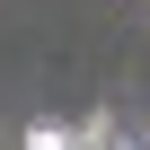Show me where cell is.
<instances>
[{"mask_svg":"<svg viewBox=\"0 0 150 150\" xmlns=\"http://www.w3.org/2000/svg\"><path fill=\"white\" fill-rule=\"evenodd\" d=\"M27 150H71V132H62V124L44 115V124H27Z\"/></svg>","mask_w":150,"mask_h":150,"instance_id":"obj_1","label":"cell"}]
</instances>
